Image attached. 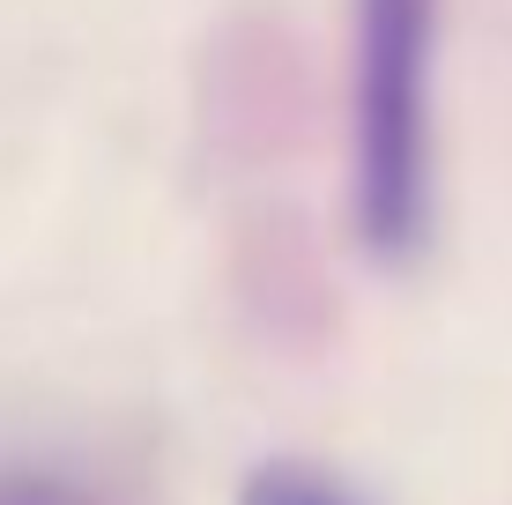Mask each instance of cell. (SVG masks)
Returning <instances> with one entry per match:
<instances>
[{"label":"cell","mask_w":512,"mask_h":505,"mask_svg":"<svg viewBox=\"0 0 512 505\" xmlns=\"http://www.w3.org/2000/svg\"><path fill=\"white\" fill-rule=\"evenodd\" d=\"M431 45L438 0H357V223L379 260L431 223Z\"/></svg>","instance_id":"1"},{"label":"cell","mask_w":512,"mask_h":505,"mask_svg":"<svg viewBox=\"0 0 512 505\" xmlns=\"http://www.w3.org/2000/svg\"><path fill=\"white\" fill-rule=\"evenodd\" d=\"M253 505H342V498L297 468H268V476H253Z\"/></svg>","instance_id":"2"}]
</instances>
